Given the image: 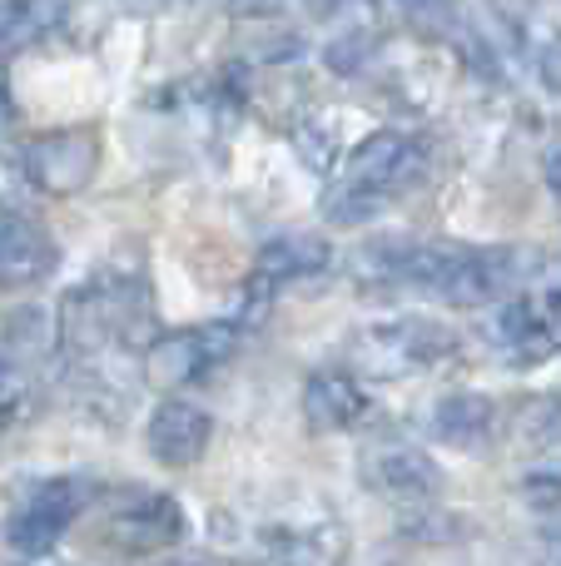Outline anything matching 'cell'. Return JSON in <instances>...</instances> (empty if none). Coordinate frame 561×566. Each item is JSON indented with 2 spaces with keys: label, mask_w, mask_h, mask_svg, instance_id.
Returning <instances> with one entry per match:
<instances>
[{
  "label": "cell",
  "mask_w": 561,
  "mask_h": 566,
  "mask_svg": "<svg viewBox=\"0 0 561 566\" xmlns=\"http://www.w3.org/2000/svg\"><path fill=\"white\" fill-rule=\"evenodd\" d=\"M547 189L561 199V149H552V159H547Z\"/></svg>",
  "instance_id": "25"
},
{
  "label": "cell",
  "mask_w": 561,
  "mask_h": 566,
  "mask_svg": "<svg viewBox=\"0 0 561 566\" xmlns=\"http://www.w3.org/2000/svg\"><path fill=\"white\" fill-rule=\"evenodd\" d=\"M25 165V179L40 189V195L70 199L95 179L99 169V129L75 125V129H50V135H35L20 155Z\"/></svg>",
  "instance_id": "7"
},
{
  "label": "cell",
  "mask_w": 561,
  "mask_h": 566,
  "mask_svg": "<svg viewBox=\"0 0 561 566\" xmlns=\"http://www.w3.org/2000/svg\"><path fill=\"white\" fill-rule=\"evenodd\" d=\"M30 412H35V388H30L20 373H6V378H0V438H10Z\"/></svg>",
  "instance_id": "22"
},
{
  "label": "cell",
  "mask_w": 561,
  "mask_h": 566,
  "mask_svg": "<svg viewBox=\"0 0 561 566\" xmlns=\"http://www.w3.org/2000/svg\"><path fill=\"white\" fill-rule=\"evenodd\" d=\"M487 343L512 363H542L561 353V289L507 293L487 318Z\"/></svg>",
  "instance_id": "4"
},
{
  "label": "cell",
  "mask_w": 561,
  "mask_h": 566,
  "mask_svg": "<svg viewBox=\"0 0 561 566\" xmlns=\"http://www.w3.org/2000/svg\"><path fill=\"white\" fill-rule=\"evenodd\" d=\"M522 497H527V507H537V512L561 507V458H542L537 468H527Z\"/></svg>",
  "instance_id": "21"
},
{
  "label": "cell",
  "mask_w": 561,
  "mask_h": 566,
  "mask_svg": "<svg viewBox=\"0 0 561 566\" xmlns=\"http://www.w3.org/2000/svg\"><path fill=\"white\" fill-rule=\"evenodd\" d=\"M427 169V145L403 129H373L363 145L348 155L343 175L324 195V214L334 224H368L378 209H388L398 195L423 179Z\"/></svg>",
  "instance_id": "2"
},
{
  "label": "cell",
  "mask_w": 561,
  "mask_h": 566,
  "mask_svg": "<svg viewBox=\"0 0 561 566\" xmlns=\"http://www.w3.org/2000/svg\"><path fill=\"white\" fill-rule=\"evenodd\" d=\"M264 552L278 566H343L348 562V532L334 517H308L288 527L264 532Z\"/></svg>",
  "instance_id": "12"
},
{
  "label": "cell",
  "mask_w": 561,
  "mask_h": 566,
  "mask_svg": "<svg viewBox=\"0 0 561 566\" xmlns=\"http://www.w3.org/2000/svg\"><path fill=\"white\" fill-rule=\"evenodd\" d=\"M184 507L169 492L155 488H129L119 497H109L105 507V532L115 547L125 552H165L184 537Z\"/></svg>",
  "instance_id": "8"
},
{
  "label": "cell",
  "mask_w": 561,
  "mask_h": 566,
  "mask_svg": "<svg viewBox=\"0 0 561 566\" xmlns=\"http://www.w3.org/2000/svg\"><path fill=\"white\" fill-rule=\"evenodd\" d=\"M502 428V412L487 392H447L433 408V432L447 448H487Z\"/></svg>",
  "instance_id": "14"
},
{
  "label": "cell",
  "mask_w": 561,
  "mask_h": 566,
  "mask_svg": "<svg viewBox=\"0 0 561 566\" xmlns=\"http://www.w3.org/2000/svg\"><path fill=\"white\" fill-rule=\"evenodd\" d=\"M6 373H10V368H6V358H0V378H6Z\"/></svg>",
  "instance_id": "27"
},
{
  "label": "cell",
  "mask_w": 561,
  "mask_h": 566,
  "mask_svg": "<svg viewBox=\"0 0 561 566\" xmlns=\"http://www.w3.org/2000/svg\"><path fill=\"white\" fill-rule=\"evenodd\" d=\"M328 264H334V249H328V239H318V234H278V239H268V244L258 249L248 289L264 298V293L284 289V283L324 274Z\"/></svg>",
  "instance_id": "11"
},
{
  "label": "cell",
  "mask_w": 561,
  "mask_h": 566,
  "mask_svg": "<svg viewBox=\"0 0 561 566\" xmlns=\"http://www.w3.org/2000/svg\"><path fill=\"white\" fill-rule=\"evenodd\" d=\"M522 55L532 60V70L542 75V85L561 90V25L557 20H537L522 30Z\"/></svg>",
  "instance_id": "18"
},
{
  "label": "cell",
  "mask_w": 561,
  "mask_h": 566,
  "mask_svg": "<svg viewBox=\"0 0 561 566\" xmlns=\"http://www.w3.org/2000/svg\"><path fill=\"white\" fill-rule=\"evenodd\" d=\"M209 438H214V418L189 398H165L149 412L145 442H149V458L165 462V468H194L209 452Z\"/></svg>",
  "instance_id": "10"
},
{
  "label": "cell",
  "mask_w": 561,
  "mask_h": 566,
  "mask_svg": "<svg viewBox=\"0 0 561 566\" xmlns=\"http://www.w3.org/2000/svg\"><path fill=\"white\" fill-rule=\"evenodd\" d=\"M542 566H561V557H552V562H542Z\"/></svg>",
  "instance_id": "28"
},
{
  "label": "cell",
  "mask_w": 561,
  "mask_h": 566,
  "mask_svg": "<svg viewBox=\"0 0 561 566\" xmlns=\"http://www.w3.org/2000/svg\"><path fill=\"white\" fill-rule=\"evenodd\" d=\"M512 428L522 432L527 442L557 438V432H561V398H527V402H517Z\"/></svg>",
  "instance_id": "20"
},
{
  "label": "cell",
  "mask_w": 561,
  "mask_h": 566,
  "mask_svg": "<svg viewBox=\"0 0 561 566\" xmlns=\"http://www.w3.org/2000/svg\"><path fill=\"white\" fill-rule=\"evenodd\" d=\"M244 6H258V0H244Z\"/></svg>",
  "instance_id": "29"
},
{
  "label": "cell",
  "mask_w": 561,
  "mask_h": 566,
  "mask_svg": "<svg viewBox=\"0 0 561 566\" xmlns=\"http://www.w3.org/2000/svg\"><path fill=\"white\" fill-rule=\"evenodd\" d=\"M239 348V328L234 323H204V328H179V333H159L145 343V382L174 392L199 382L209 368H219L224 358H234Z\"/></svg>",
  "instance_id": "6"
},
{
  "label": "cell",
  "mask_w": 561,
  "mask_h": 566,
  "mask_svg": "<svg viewBox=\"0 0 561 566\" xmlns=\"http://www.w3.org/2000/svg\"><path fill=\"white\" fill-rule=\"evenodd\" d=\"M358 279L407 283L457 308H487L517 293L522 259L512 249H467V244H373L358 254Z\"/></svg>",
  "instance_id": "1"
},
{
  "label": "cell",
  "mask_w": 561,
  "mask_h": 566,
  "mask_svg": "<svg viewBox=\"0 0 561 566\" xmlns=\"http://www.w3.org/2000/svg\"><path fill=\"white\" fill-rule=\"evenodd\" d=\"M294 149L308 169H318V175H328V169L338 165V155H343V149H338L334 119H304V125L294 129Z\"/></svg>",
  "instance_id": "19"
},
{
  "label": "cell",
  "mask_w": 561,
  "mask_h": 566,
  "mask_svg": "<svg viewBox=\"0 0 561 566\" xmlns=\"http://www.w3.org/2000/svg\"><path fill=\"white\" fill-rule=\"evenodd\" d=\"M453 353V328L423 318V313H403V318L373 323V328L358 338V363L378 378H403V373L433 368Z\"/></svg>",
  "instance_id": "5"
},
{
  "label": "cell",
  "mask_w": 561,
  "mask_h": 566,
  "mask_svg": "<svg viewBox=\"0 0 561 566\" xmlns=\"http://www.w3.org/2000/svg\"><path fill=\"white\" fill-rule=\"evenodd\" d=\"M10 333V348L25 353V358H45V353H55L60 343V313L50 308H20L15 318L6 323Z\"/></svg>",
  "instance_id": "17"
},
{
  "label": "cell",
  "mask_w": 561,
  "mask_h": 566,
  "mask_svg": "<svg viewBox=\"0 0 561 566\" xmlns=\"http://www.w3.org/2000/svg\"><path fill=\"white\" fill-rule=\"evenodd\" d=\"M95 502V482L85 478H45L20 497V507L6 522V542L20 557H45L70 532V522Z\"/></svg>",
  "instance_id": "3"
},
{
  "label": "cell",
  "mask_w": 561,
  "mask_h": 566,
  "mask_svg": "<svg viewBox=\"0 0 561 566\" xmlns=\"http://www.w3.org/2000/svg\"><path fill=\"white\" fill-rule=\"evenodd\" d=\"M358 472L388 502H433V492L443 488V468L407 438H383L373 448H363Z\"/></svg>",
  "instance_id": "9"
},
{
  "label": "cell",
  "mask_w": 561,
  "mask_h": 566,
  "mask_svg": "<svg viewBox=\"0 0 561 566\" xmlns=\"http://www.w3.org/2000/svg\"><path fill=\"white\" fill-rule=\"evenodd\" d=\"M304 418L314 432H348L368 418V392L353 373H314L304 382Z\"/></svg>",
  "instance_id": "13"
},
{
  "label": "cell",
  "mask_w": 561,
  "mask_h": 566,
  "mask_svg": "<svg viewBox=\"0 0 561 566\" xmlns=\"http://www.w3.org/2000/svg\"><path fill=\"white\" fill-rule=\"evenodd\" d=\"M55 269V244L45 234H35L30 224L15 229L6 249H0V289H30Z\"/></svg>",
  "instance_id": "15"
},
{
  "label": "cell",
  "mask_w": 561,
  "mask_h": 566,
  "mask_svg": "<svg viewBox=\"0 0 561 566\" xmlns=\"http://www.w3.org/2000/svg\"><path fill=\"white\" fill-rule=\"evenodd\" d=\"M65 20V0H0V50L35 45Z\"/></svg>",
  "instance_id": "16"
},
{
  "label": "cell",
  "mask_w": 561,
  "mask_h": 566,
  "mask_svg": "<svg viewBox=\"0 0 561 566\" xmlns=\"http://www.w3.org/2000/svg\"><path fill=\"white\" fill-rule=\"evenodd\" d=\"M398 10H403V15H413V20H447L453 15V6H447V0H393Z\"/></svg>",
  "instance_id": "23"
},
{
  "label": "cell",
  "mask_w": 561,
  "mask_h": 566,
  "mask_svg": "<svg viewBox=\"0 0 561 566\" xmlns=\"http://www.w3.org/2000/svg\"><path fill=\"white\" fill-rule=\"evenodd\" d=\"M10 115V85H6V65H0V119Z\"/></svg>",
  "instance_id": "26"
},
{
  "label": "cell",
  "mask_w": 561,
  "mask_h": 566,
  "mask_svg": "<svg viewBox=\"0 0 561 566\" xmlns=\"http://www.w3.org/2000/svg\"><path fill=\"white\" fill-rule=\"evenodd\" d=\"M20 224H25V219H20L10 205H0V249H6L10 239H15V229H20Z\"/></svg>",
  "instance_id": "24"
}]
</instances>
